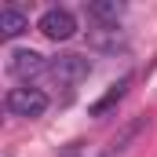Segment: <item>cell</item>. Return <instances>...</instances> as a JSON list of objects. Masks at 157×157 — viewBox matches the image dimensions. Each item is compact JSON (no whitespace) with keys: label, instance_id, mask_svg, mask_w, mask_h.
Segmentation results:
<instances>
[{"label":"cell","instance_id":"cell-1","mask_svg":"<svg viewBox=\"0 0 157 157\" xmlns=\"http://www.w3.org/2000/svg\"><path fill=\"white\" fill-rule=\"evenodd\" d=\"M4 110L11 113V117H44V110H48V95L40 91V88H7V95H4Z\"/></svg>","mask_w":157,"mask_h":157},{"label":"cell","instance_id":"cell-2","mask_svg":"<svg viewBox=\"0 0 157 157\" xmlns=\"http://www.w3.org/2000/svg\"><path fill=\"white\" fill-rule=\"evenodd\" d=\"M48 73L59 80V84H66V88H73L80 80H88L91 73V62L84 59V55H73V51H62V55H55L51 62H48Z\"/></svg>","mask_w":157,"mask_h":157},{"label":"cell","instance_id":"cell-3","mask_svg":"<svg viewBox=\"0 0 157 157\" xmlns=\"http://www.w3.org/2000/svg\"><path fill=\"white\" fill-rule=\"evenodd\" d=\"M37 29L44 33L48 40H70L77 33V18H73V11H66V7H48L44 15L37 18Z\"/></svg>","mask_w":157,"mask_h":157},{"label":"cell","instance_id":"cell-4","mask_svg":"<svg viewBox=\"0 0 157 157\" xmlns=\"http://www.w3.org/2000/svg\"><path fill=\"white\" fill-rule=\"evenodd\" d=\"M48 62H51V59H44L33 48H15V51L7 55V73L18 77V80H33V77H40V73H48Z\"/></svg>","mask_w":157,"mask_h":157},{"label":"cell","instance_id":"cell-5","mask_svg":"<svg viewBox=\"0 0 157 157\" xmlns=\"http://www.w3.org/2000/svg\"><path fill=\"white\" fill-rule=\"evenodd\" d=\"M88 48L99 51V55H117V51L128 48V37L117 26H95V29H88Z\"/></svg>","mask_w":157,"mask_h":157},{"label":"cell","instance_id":"cell-6","mask_svg":"<svg viewBox=\"0 0 157 157\" xmlns=\"http://www.w3.org/2000/svg\"><path fill=\"white\" fill-rule=\"evenodd\" d=\"M132 80H135V73H124V77H117L110 88H106V91H102V99H95V102H91V110H88V113H91V117H106L110 110H117V102L128 95Z\"/></svg>","mask_w":157,"mask_h":157},{"label":"cell","instance_id":"cell-7","mask_svg":"<svg viewBox=\"0 0 157 157\" xmlns=\"http://www.w3.org/2000/svg\"><path fill=\"white\" fill-rule=\"evenodd\" d=\"M146 124H150V117H132L117 135L110 139V157H121L132 143H135V139H139V135H143V132H146Z\"/></svg>","mask_w":157,"mask_h":157},{"label":"cell","instance_id":"cell-8","mask_svg":"<svg viewBox=\"0 0 157 157\" xmlns=\"http://www.w3.org/2000/svg\"><path fill=\"white\" fill-rule=\"evenodd\" d=\"M26 29H29V15H26V11H18V7H4V11H0V37L4 40L22 37Z\"/></svg>","mask_w":157,"mask_h":157},{"label":"cell","instance_id":"cell-9","mask_svg":"<svg viewBox=\"0 0 157 157\" xmlns=\"http://www.w3.org/2000/svg\"><path fill=\"white\" fill-rule=\"evenodd\" d=\"M88 15L99 22V26H117L124 18V4L121 0H91L88 4Z\"/></svg>","mask_w":157,"mask_h":157}]
</instances>
